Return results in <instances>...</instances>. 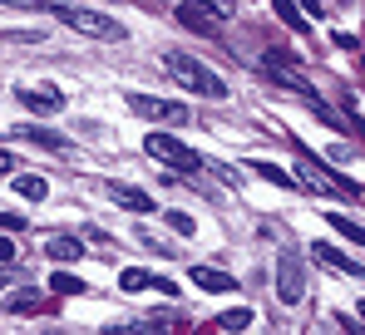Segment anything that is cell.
Instances as JSON below:
<instances>
[{"instance_id":"27","label":"cell","mask_w":365,"mask_h":335,"mask_svg":"<svg viewBox=\"0 0 365 335\" xmlns=\"http://www.w3.org/2000/svg\"><path fill=\"white\" fill-rule=\"evenodd\" d=\"M361 321H365V301H361Z\"/></svg>"},{"instance_id":"7","label":"cell","mask_w":365,"mask_h":335,"mask_svg":"<svg viewBox=\"0 0 365 335\" xmlns=\"http://www.w3.org/2000/svg\"><path fill=\"white\" fill-rule=\"evenodd\" d=\"M128 109L138 118H153V123H187V109L178 99H153V94H128Z\"/></svg>"},{"instance_id":"18","label":"cell","mask_w":365,"mask_h":335,"mask_svg":"<svg viewBox=\"0 0 365 335\" xmlns=\"http://www.w3.org/2000/svg\"><path fill=\"white\" fill-rule=\"evenodd\" d=\"M252 172H262V177H267V182H277V187H297V177H292V172H282L277 163H252Z\"/></svg>"},{"instance_id":"14","label":"cell","mask_w":365,"mask_h":335,"mask_svg":"<svg viewBox=\"0 0 365 335\" xmlns=\"http://www.w3.org/2000/svg\"><path fill=\"white\" fill-rule=\"evenodd\" d=\"M252 321H257V316H252L247 306H232V311H222V316L212 321V331H247Z\"/></svg>"},{"instance_id":"15","label":"cell","mask_w":365,"mask_h":335,"mask_svg":"<svg viewBox=\"0 0 365 335\" xmlns=\"http://www.w3.org/2000/svg\"><path fill=\"white\" fill-rule=\"evenodd\" d=\"M15 192H20L25 202H45L50 182H45V177H35V172H25V177H15Z\"/></svg>"},{"instance_id":"20","label":"cell","mask_w":365,"mask_h":335,"mask_svg":"<svg viewBox=\"0 0 365 335\" xmlns=\"http://www.w3.org/2000/svg\"><path fill=\"white\" fill-rule=\"evenodd\" d=\"M50 291H60V296H79V291H84V281L69 277V272H55V277H50Z\"/></svg>"},{"instance_id":"19","label":"cell","mask_w":365,"mask_h":335,"mask_svg":"<svg viewBox=\"0 0 365 335\" xmlns=\"http://www.w3.org/2000/svg\"><path fill=\"white\" fill-rule=\"evenodd\" d=\"M25 138H35V143H45V148H60V153H69V138H60V133H45V128H20Z\"/></svg>"},{"instance_id":"13","label":"cell","mask_w":365,"mask_h":335,"mask_svg":"<svg viewBox=\"0 0 365 335\" xmlns=\"http://www.w3.org/2000/svg\"><path fill=\"white\" fill-rule=\"evenodd\" d=\"M192 286H202V291H237V281L227 272H217V267H192Z\"/></svg>"},{"instance_id":"22","label":"cell","mask_w":365,"mask_h":335,"mask_svg":"<svg viewBox=\"0 0 365 335\" xmlns=\"http://www.w3.org/2000/svg\"><path fill=\"white\" fill-rule=\"evenodd\" d=\"M0 5H15V10H50V0H0Z\"/></svg>"},{"instance_id":"26","label":"cell","mask_w":365,"mask_h":335,"mask_svg":"<svg viewBox=\"0 0 365 335\" xmlns=\"http://www.w3.org/2000/svg\"><path fill=\"white\" fill-rule=\"evenodd\" d=\"M5 172H15V158H10V153L0 148V177H5Z\"/></svg>"},{"instance_id":"4","label":"cell","mask_w":365,"mask_h":335,"mask_svg":"<svg viewBox=\"0 0 365 335\" xmlns=\"http://www.w3.org/2000/svg\"><path fill=\"white\" fill-rule=\"evenodd\" d=\"M143 148H148V158H158V163H168V168H182V172H197V168H202V158H197L187 143H178L173 133H148Z\"/></svg>"},{"instance_id":"25","label":"cell","mask_w":365,"mask_h":335,"mask_svg":"<svg viewBox=\"0 0 365 335\" xmlns=\"http://www.w3.org/2000/svg\"><path fill=\"white\" fill-rule=\"evenodd\" d=\"M302 5V15H321V0H297Z\"/></svg>"},{"instance_id":"11","label":"cell","mask_w":365,"mask_h":335,"mask_svg":"<svg viewBox=\"0 0 365 335\" xmlns=\"http://www.w3.org/2000/svg\"><path fill=\"white\" fill-rule=\"evenodd\" d=\"M109 197L123 202L128 212H153V197L143 192V187H128V182H109Z\"/></svg>"},{"instance_id":"8","label":"cell","mask_w":365,"mask_h":335,"mask_svg":"<svg viewBox=\"0 0 365 335\" xmlns=\"http://www.w3.org/2000/svg\"><path fill=\"white\" fill-rule=\"evenodd\" d=\"M311 257H316L321 267H331V272H341V277H361V272H365L361 262H351V257H341V252H336L331 242H316V247H311Z\"/></svg>"},{"instance_id":"16","label":"cell","mask_w":365,"mask_h":335,"mask_svg":"<svg viewBox=\"0 0 365 335\" xmlns=\"http://www.w3.org/2000/svg\"><path fill=\"white\" fill-rule=\"evenodd\" d=\"M326 222L336 227V237H346V242H356V247H365V227H356L351 217H341V212H326Z\"/></svg>"},{"instance_id":"9","label":"cell","mask_w":365,"mask_h":335,"mask_svg":"<svg viewBox=\"0 0 365 335\" xmlns=\"http://www.w3.org/2000/svg\"><path fill=\"white\" fill-rule=\"evenodd\" d=\"M20 104H25L30 113H60L64 94L60 89H20Z\"/></svg>"},{"instance_id":"6","label":"cell","mask_w":365,"mask_h":335,"mask_svg":"<svg viewBox=\"0 0 365 335\" xmlns=\"http://www.w3.org/2000/svg\"><path fill=\"white\" fill-rule=\"evenodd\" d=\"M277 296H282L287 306H297L306 296V267H302L297 252H282V257H277Z\"/></svg>"},{"instance_id":"3","label":"cell","mask_w":365,"mask_h":335,"mask_svg":"<svg viewBox=\"0 0 365 335\" xmlns=\"http://www.w3.org/2000/svg\"><path fill=\"white\" fill-rule=\"evenodd\" d=\"M69 30H79V35H89V40H123L128 30H123L114 15H99V10H84V5H60L55 10Z\"/></svg>"},{"instance_id":"2","label":"cell","mask_w":365,"mask_h":335,"mask_svg":"<svg viewBox=\"0 0 365 335\" xmlns=\"http://www.w3.org/2000/svg\"><path fill=\"white\" fill-rule=\"evenodd\" d=\"M163 69L178 79L187 94H202V99H227V79L217 74V69H207V64H197L192 55H163Z\"/></svg>"},{"instance_id":"23","label":"cell","mask_w":365,"mask_h":335,"mask_svg":"<svg viewBox=\"0 0 365 335\" xmlns=\"http://www.w3.org/2000/svg\"><path fill=\"white\" fill-rule=\"evenodd\" d=\"M15 227H25V222H20L15 212H0V232H15Z\"/></svg>"},{"instance_id":"21","label":"cell","mask_w":365,"mask_h":335,"mask_svg":"<svg viewBox=\"0 0 365 335\" xmlns=\"http://www.w3.org/2000/svg\"><path fill=\"white\" fill-rule=\"evenodd\" d=\"M168 227H173L178 237H192V217H187V212H168Z\"/></svg>"},{"instance_id":"10","label":"cell","mask_w":365,"mask_h":335,"mask_svg":"<svg viewBox=\"0 0 365 335\" xmlns=\"http://www.w3.org/2000/svg\"><path fill=\"white\" fill-rule=\"evenodd\" d=\"M119 286H123V291H163V296H173V291H178L173 281H158V277H148V272H138V267L119 272Z\"/></svg>"},{"instance_id":"1","label":"cell","mask_w":365,"mask_h":335,"mask_svg":"<svg viewBox=\"0 0 365 335\" xmlns=\"http://www.w3.org/2000/svg\"><path fill=\"white\" fill-rule=\"evenodd\" d=\"M292 153H297V187L321 192V197H361V187L351 177H341V172H331L326 163H316L302 143H292Z\"/></svg>"},{"instance_id":"5","label":"cell","mask_w":365,"mask_h":335,"mask_svg":"<svg viewBox=\"0 0 365 335\" xmlns=\"http://www.w3.org/2000/svg\"><path fill=\"white\" fill-rule=\"evenodd\" d=\"M178 25L187 30H197V35H217L222 30V5H212V0H178Z\"/></svg>"},{"instance_id":"24","label":"cell","mask_w":365,"mask_h":335,"mask_svg":"<svg viewBox=\"0 0 365 335\" xmlns=\"http://www.w3.org/2000/svg\"><path fill=\"white\" fill-rule=\"evenodd\" d=\"M0 262H15V242L10 237H0Z\"/></svg>"},{"instance_id":"17","label":"cell","mask_w":365,"mask_h":335,"mask_svg":"<svg viewBox=\"0 0 365 335\" xmlns=\"http://www.w3.org/2000/svg\"><path fill=\"white\" fill-rule=\"evenodd\" d=\"M277 15H282V20H287L297 35H306V30H311V20L302 15V5H297V0H277Z\"/></svg>"},{"instance_id":"12","label":"cell","mask_w":365,"mask_h":335,"mask_svg":"<svg viewBox=\"0 0 365 335\" xmlns=\"http://www.w3.org/2000/svg\"><path fill=\"white\" fill-rule=\"evenodd\" d=\"M45 252H50V262H64V267H69V262L84 257V242H79V237H50Z\"/></svg>"}]
</instances>
